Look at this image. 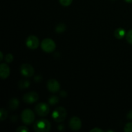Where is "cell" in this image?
Masks as SVG:
<instances>
[{"mask_svg": "<svg viewBox=\"0 0 132 132\" xmlns=\"http://www.w3.org/2000/svg\"><path fill=\"white\" fill-rule=\"evenodd\" d=\"M34 129L36 132H48L51 129V124L48 120L43 119L35 122Z\"/></svg>", "mask_w": 132, "mask_h": 132, "instance_id": "obj_1", "label": "cell"}, {"mask_svg": "<svg viewBox=\"0 0 132 132\" xmlns=\"http://www.w3.org/2000/svg\"><path fill=\"white\" fill-rule=\"evenodd\" d=\"M67 115V112L64 108L62 106L57 107L53 112L52 118L56 122H62L64 121Z\"/></svg>", "mask_w": 132, "mask_h": 132, "instance_id": "obj_2", "label": "cell"}, {"mask_svg": "<svg viewBox=\"0 0 132 132\" xmlns=\"http://www.w3.org/2000/svg\"><path fill=\"white\" fill-rule=\"evenodd\" d=\"M41 48L44 52L47 53L52 52L56 48V45L52 39L49 38L45 39L41 42Z\"/></svg>", "mask_w": 132, "mask_h": 132, "instance_id": "obj_3", "label": "cell"}, {"mask_svg": "<svg viewBox=\"0 0 132 132\" xmlns=\"http://www.w3.org/2000/svg\"><path fill=\"white\" fill-rule=\"evenodd\" d=\"M21 119L25 125H31L35 120V114L31 110L26 109L21 113Z\"/></svg>", "mask_w": 132, "mask_h": 132, "instance_id": "obj_4", "label": "cell"}, {"mask_svg": "<svg viewBox=\"0 0 132 132\" xmlns=\"http://www.w3.org/2000/svg\"><path fill=\"white\" fill-rule=\"evenodd\" d=\"M35 112L41 117H45L50 112V106L46 103H38L35 106Z\"/></svg>", "mask_w": 132, "mask_h": 132, "instance_id": "obj_5", "label": "cell"}, {"mask_svg": "<svg viewBox=\"0 0 132 132\" xmlns=\"http://www.w3.org/2000/svg\"><path fill=\"white\" fill-rule=\"evenodd\" d=\"M20 71L21 74L26 77H32L34 74V69L32 66L30 64H27V63L22 64L20 68Z\"/></svg>", "mask_w": 132, "mask_h": 132, "instance_id": "obj_6", "label": "cell"}, {"mask_svg": "<svg viewBox=\"0 0 132 132\" xmlns=\"http://www.w3.org/2000/svg\"><path fill=\"white\" fill-rule=\"evenodd\" d=\"M39 97L38 94L36 92H29L24 94L23 96V101L28 104H32L38 101Z\"/></svg>", "mask_w": 132, "mask_h": 132, "instance_id": "obj_7", "label": "cell"}, {"mask_svg": "<svg viewBox=\"0 0 132 132\" xmlns=\"http://www.w3.org/2000/svg\"><path fill=\"white\" fill-rule=\"evenodd\" d=\"M26 45L30 49L34 50L37 48L39 45V41L36 36L32 35L27 37L26 40Z\"/></svg>", "mask_w": 132, "mask_h": 132, "instance_id": "obj_8", "label": "cell"}, {"mask_svg": "<svg viewBox=\"0 0 132 132\" xmlns=\"http://www.w3.org/2000/svg\"><path fill=\"white\" fill-rule=\"evenodd\" d=\"M69 126L73 131H78L82 127V122L78 117H73L71 118L69 122Z\"/></svg>", "mask_w": 132, "mask_h": 132, "instance_id": "obj_9", "label": "cell"}, {"mask_svg": "<svg viewBox=\"0 0 132 132\" xmlns=\"http://www.w3.org/2000/svg\"><path fill=\"white\" fill-rule=\"evenodd\" d=\"M47 88L50 92L56 93L60 90V84L57 80L50 79L47 82Z\"/></svg>", "mask_w": 132, "mask_h": 132, "instance_id": "obj_10", "label": "cell"}, {"mask_svg": "<svg viewBox=\"0 0 132 132\" xmlns=\"http://www.w3.org/2000/svg\"><path fill=\"white\" fill-rule=\"evenodd\" d=\"M10 70L9 66L5 63H1L0 65V77L2 79H5L9 76Z\"/></svg>", "mask_w": 132, "mask_h": 132, "instance_id": "obj_11", "label": "cell"}, {"mask_svg": "<svg viewBox=\"0 0 132 132\" xmlns=\"http://www.w3.org/2000/svg\"><path fill=\"white\" fill-rule=\"evenodd\" d=\"M126 35V32L125 30L122 28H118L115 30L114 32V36L118 39H121L125 37Z\"/></svg>", "mask_w": 132, "mask_h": 132, "instance_id": "obj_12", "label": "cell"}, {"mask_svg": "<svg viewBox=\"0 0 132 132\" xmlns=\"http://www.w3.org/2000/svg\"><path fill=\"white\" fill-rule=\"evenodd\" d=\"M19 104V101H18V99H15V98H12V99H10V101H9V108H10V109L14 110L17 109V108H18Z\"/></svg>", "mask_w": 132, "mask_h": 132, "instance_id": "obj_13", "label": "cell"}, {"mask_svg": "<svg viewBox=\"0 0 132 132\" xmlns=\"http://www.w3.org/2000/svg\"><path fill=\"white\" fill-rule=\"evenodd\" d=\"M30 85V82L28 80H22L18 82V86L21 89H25L29 87Z\"/></svg>", "mask_w": 132, "mask_h": 132, "instance_id": "obj_14", "label": "cell"}, {"mask_svg": "<svg viewBox=\"0 0 132 132\" xmlns=\"http://www.w3.org/2000/svg\"><path fill=\"white\" fill-rule=\"evenodd\" d=\"M8 117V112L5 108H1L0 110V120L1 121H3Z\"/></svg>", "mask_w": 132, "mask_h": 132, "instance_id": "obj_15", "label": "cell"}, {"mask_svg": "<svg viewBox=\"0 0 132 132\" xmlns=\"http://www.w3.org/2000/svg\"><path fill=\"white\" fill-rule=\"evenodd\" d=\"M66 28H67V27L64 23H59V24L57 25L56 28H55V31L58 33H62L64 31H65Z\"/></svg>", "mask_w": 132, "mask_h": 132, "instance_id": "obj_16", "label": "cell"}, {"mask_svg": "<svg viewBox=\"0 0 132 132\" xmlns=\"http://www.w3.org/2000/svg\"><path fill=\"white\" fill-rule=\"evenodd\" d=\"M59 102V98L55 95L51 96L48 99V103L50 105H55Z\"/></svg>", "mask_w": 132, "mask_h": 132, "instance_id": "obj_17", "label": "cell"}, {"mask_svg": "<svg viewBox=\"0 0 132 132\" xmlns=\"http://www.w3.org/2000/svg\"><path fill=\"white\" fill-rule=\"evenodd\" d=\"M126 41L130 44L132 45V29L130 30L126 34Z\"/></svg>", "mask_w": 132, "mask_h": 132, "instance_id": "obj_18", "label": "cell"}, {"mask_svg": "<svg viewBox=\"0 0 132 132\" xmlns=\"http://www.w3.org/2000/svg\"><path fill=\"white\" fill-rule=\"evenodd\" d=\"M73 0H59L61 5H62L64 6H68L71 5Z\"/></svg>", "mask_w": 132, "mask_h": 132, "instance_id": "obj_19", "label": "cell"}, {"mask_svg": "<svg viewBox=\"0 0 132 132\" xmlns=\"http://www.w3.org/2000/svg\"><path fill=\"white\" fill-rule=\"evenodd\" d=\"M124 131L125 132H132V122H128L125 125Z\"/></svg>", "mask_w": 132, "mask_h": 132, "instance_id": "obj_20", "label": "cell"}, {"mask_svg": "<svg viewBox=\"0 0 132 132\" xmlns=\"http://www.w3.org/2000/svg\"><path fill=\"white\" fill-rule=\"evenodd\" d=\"M14 60V57H13L12 54H8L7 55L5 56V61H6V63H12Z\"/></svg>", "mask_w": 132, "mask_h": 132, "instance_id": "obj_21", "label": "cell"}, {"mask_svg": "<svg viewBox=\"0 0 132 132\" xmlns=\"http://www.w3.org/2000/svg\"><path fill=\"white\" fill-rule=\"evenodd\" d=\"M29 130L28 128L25 127V126H19L18 129L16 130L17 132H28Z\"/></svg>", "mask_w": 132, "mask_h": 132, "instance_id": "obj_22", "label": "cell"}, {"mask_svg": "<svg viewBox=\"0 0 132 132\" xmlns=\"http://www.w3.org/2000/svg\"><path fill=\"white\" fill-rule=\"evenodd\" d=\"M42 79H43L42 76H40V75H37V76H36V77H34L35 81L37 82H40L41 81H42Z\"/></svg>", "mask_w": 132, "mask_h": 132, "instance_id": "obj_23", "label": "cell"}, {"mask_svg": "<svg viewBox=\"0 0 132 132\" xmlns=\"http://www.w3.org/2000/svg\"><path fill=\"white\" fill-rule=\"evenodd\" d=\"M103 131L100 128H95L92 129V130H90V132H103Z\"/></svg>", "mask_w": 132, "mask_h": 132, "instance_id": "obj_24", "label": "cell"}, {"mask_svg": "<svg viewBox=\"0 0 132 132\" xmlns=\"http://www.w3.org/2000/svg\"><path fill=\"white\" fill-rule=\"evenodd\" d=\"M127 119H128L132 120V110L131 111H130V112H128V113Z\"/></svg>", "mask_w": 132, "mask_h": 132, "instance_id": "obj_25", "label": "cell"}, {"mask_svg": "<svg viewBox=\"0 0 132 132\" xmlns=\"http://www.w3.org/2000/svg\"><path fill=\"white\" fill-rule=\"evenodd\" d=\"M60 95H61L62 97H66L67 95V93L64 90H63V91L60 93Z\"/></svg>", "mask_w": 132, "mask_h": 132, "instance_id": "obj_26", "label": "cell"}, {"mask_svg": "<svg viewBox=\"0 0 132 132\" xmlns=\"http://www.w3.org/2000/svg\"><path fill=\"white\" fill-rule=\"evenodd\" d=\"M3 55L2 52H0V61L3 60Z\"/></svg>", "mask_w": 132, "mask_h": 132, "instance_id": "obj_27", "label": "cell"}, {"mask_svg": "<svg viewBox=\"0 0 132 132\" xmlns=\"http://www.w3.org/2000/svg\"><path fill=\"white\" fill-rule=\"evenodd\" d=\"M125 1H126V2L128 3H132V0H125Z\"/></svg>", "mask_w": 132, "mask_h": 132, "instance_id": "obj_28", "label": "cell"}]
</instances>
